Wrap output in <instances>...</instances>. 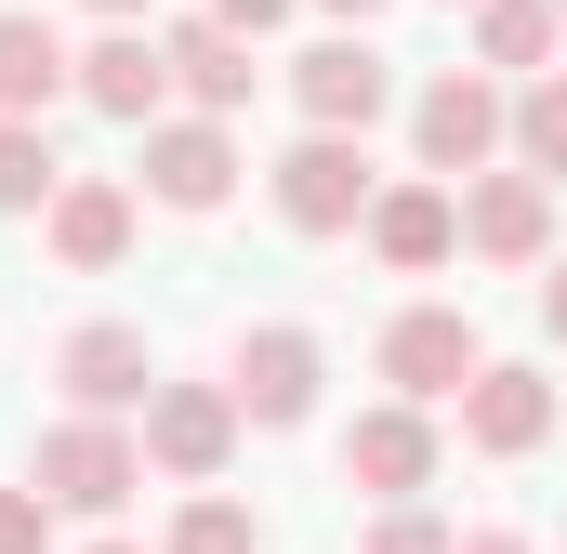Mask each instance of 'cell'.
Instances as JSON below:
<instances>
[{"mask_svg":"<svg viewBox=\"0 0 567 554\" xmlns=\"http://www.w3.org/2000/svg\"><path fill=\"white\" fill-rule=\"evenodd\" d=\"M145 489V449L120 422H53L40 435V502H80V515H120Z\"/></svg>","mask_w":567,"mask_h":554,"instance_id":"6da1fadb","label":"cell"},{"mask_svg":"<svg viewBox=\"0 0 567 554\" xmlns=\"http://www.w3.org/2000/svg\"><path fill=\"white\" fill-rule=\"evenodd\" d=\"M278 212L303 225V238H330V225H357V212H370V158H357L343 133H303V145L278 158Z\"/></svg>","mask_w":567,"mask_h":554,"instance_id":"7a4b0ae2","label":"cell"},{"mask_svg":"<svg viewBox=\"0 0 567 554\" xmlns=\"http://www.w3.org/2000/svg\"><path fill=\"white\" fill-rule=\"evenodd\" d=\"M145 449H158L172 475H212V462L238 449V397H225V383H158V397H145Z\"/></svg>","mask_w":567,"mask_h":554,"instance_id":"3957f363","label":"cell"},{"mask_svg":"<svg viewBox=\"0 0 567 554\" xmlns=\"http://www.w3.org/2000/svg\"><path fill=\"white\" fill-rule=\"evenodd\" d=\"M290 80H303V120H317V133H370V120H383V93H396L370 40H317Z\"/></svg>","mask_w":567,"mask_h":554,"instance_id":"277c9868","label":"cell"},{"mask_svg":"<svg viewBox=\"0 0 567 554\" xmlns=\"http://www.w3.org/2000/svg\"><path fill=\"white\" fill-rule=\"evenodd\" d=\"M66 397L80 410H145L158 397V370H145V330H120V317H93V330H66Z\"/></svg>","mask_w":567,"mask_h":554,"instance_id":"5b68a950","label":"cell"},{"mask_svg":"<svg viewBox=\"0 0 567 554\" xmlns=\"http://www.w3.org/2000/svg\"><path fill=\"white\" fill-rule=\"evenodd\" d=\"M462 238H475L488 265H542V238H555V212H542V172H488V185L462 198Z\"/></svg>","mask_w":567,"mask_h":554,"instance_id":"8992f818","label":"cell"},{"mask_svg":"<svg viewBox=\"0 0 567 554\" xmlns=\"http://www.w3.org/2000/svg\"><path fill=\"white\" fill-rule=\"evenodd\" d=\"M145 185H158L172 212H212V198L238 185V145L212 133V120H172V133H145Z\"/></svg>","mask_w":567,"mask_h":554,"instance_id":"52a82bcc","label":"cell"},{"mask_svg":"<svg viewBox=\"0 0 567 554\" xmlns=\"http://www.w3.org/2000/svg\"><path fill=\"white\" fill-rule=\"evenodd\" d=\"M383 370H396L410 397H462V383H475V330H462L449 304H423V317L383 330Z\"/></svg>","mask_w":567,"mask_h":554,"instance_id":"ba28073f","label":"cell"},{"mask_svg":"<svg viewBox=\"0 0 567 554\" xmlns=\"http://www.w3.org/2000/svg\"><path fill=\"white\" fill-rule=\"evenodd\" d=\"M238 410L251 422H303L317 410V343L303 330H251L238 343Z\"/></svg>","mask_w":567,"mask_h":554,"instance_id":"9c48e42d","label":"cell"},{"mask_svg":"<svg viewBox=\"0 0 567 554\" xmlns=\"http://www.w3.org/2000/svg\"><path fill=\"white\" fill-rule=\"evenodd\" d=\"M462 422H475V449H542L555 435V383L542 370H475L462 383Z\"/></svg>","mask_w":567,"mask_h":554,"instance_id":"30bf717a","label":"cell"},{"mask_svg":"<svg viewBox=\"0 0 567 554\" xmlns=\"http://www.w3.org/2000/svg\"><path fill=\"white\" fill-rule=\"evenodd\" d=\"M502 145V93L488 80H435L423 93V172H475Z\"/></svg>","mask_w":567,"mask_h":554,"instance_id":"8fae6325","label":"cell"},{"mask_svg":"<svg viewBox=\"0 0 567 554\" xmlns=\"http://www.w3.org/2000/svg\"><path fill=\"white\" fill-rule=\"evenodd\" d=\"M343 475H357V489H383V502H410V489L435 475V435H423L410 410H370L357 435H343Z\"/></svg>","mask_w":567,"mask_h":554,"instance_id":"7c38bea8","label":"cell"},{"mask_svg":"<svg viewBox=\"0 0 567 554\" xmlns=\"http://www.w3.org/2000/svg\"><path fill=\"white\" fill-rule=\"evenodd\" d=\"M158 80H172V40H93V66H80V93L106 106V120H158Z\"/></svg>","mask_w":567,"mask_h":554,"instance_id":"4fadbf2b","label":"cell"},{"mask_svg":"<svg viewBox=\"0 0 567 554\" xmlns=\"http://www.w3.org/2000/svg\"><path fill=\"white\" fill-rule=\"evenodd\" d=\"M370 238H383V265H449V238H462V198L396 185V198H370Z\"/></svg>","mask_w":567,"mask_h":554,"instance_id":"5bb4252c","label":"cell"},{"mask_svg":"<svg viewBox=\"0 0 567 554\" xmlns=\"http://www.w3.org/2000/svg\"><path fill=\"white\" fill-rule=\"evenodd\" d=\"M172 66H185V93L225 120V106H251V40L212 13V27H172Z\"/></svg>","mask_w":567,"mask_h":554,"instance_id":"9a60e30c","label":"cell"},{"mask_svg":"<svg viewBox=\"0 0 567 554\" xmlns=\"http://www.w3.org/2000/svg\"><path fill=\"white\" fill-rule=\"evenodd\" d=\"M66 93V40L40 27V13H0V106L27 120V106H53Z\"/></svg>","mask_w":567,"mask_h":554,"instance_id":"2e32d148","label":"cell"},{"mask_svg":"<svg viewBox=\"0 0 567 554\" xmlns=\"http://www.w3.org/2000/svg\"><path fill=\"white\" fill-rule=\"evenodd\" d=\"M120 238H133V198L120 185H66L53 198V252L66 265H120Z\"/></svg>","mask_w":567,"mask_h":554,"instance_id":"e0dca14e","label":"cell"},{"mask_svg":"<svg viewBox=\"0 0 567 554\" xmlns=\"http://www.w3.org/2000/svg\"><path fill=\"white\" fill-rule=\"evenodd\" d=\"M555 0H475V40H488V66H542L555 53Z\"/></svg>","mask_w":567,"mask_h":554,"instance_id":"ac0fdd59","label":"cell"},{"mask_svg":"<svg viewBox=\"0 0 567 554\" xmlns=\"http://www.w3.org/2000/svg\"><path fill=\"white\" fill-rule=\"evenodd\" d=\"M40 198H53V145L27 120H0V212H40Z\"/></svg>","mask_w":567,"mask_h":554,"instance_id":"d6986e66","label":"cell"},{"mask_svg":"<svg viewBox=\"0 0 567 554\" xmlns=\"http://www.w3.org/2000/svg\"><path fill=\"white\" fill-rule=\"evenodd\" d=\"M515 145H528V172H567V80H542L515 106Z\"/></svg>","mask_w":567,"mask_h":554,"instance_id":"ffe728a7","label":"cell"},{"mask_svg":"<svg viewBox=\"0 0 567 554\" xmlns=\"http://www.w3.org/2000/svg\"><path fill=\"white\" fill-rule=\"evenodd\" d=\"M172 554H251V515H238V502H185Z\"/></svg>","mask_w":567,"mask_h":554,"instance_id":"44dd1931","label":"cell"},{"mask_svg":"<svg viewBox=\"0 0 567 554\" xmlns=\"http://www.w3.org/2000/svg\"><path fill=\"white\" fill-rule=\"evenodd\" d=\"M53 542V502L40 489H0V554H40Z\"/></svg>","mask_w":567,"mask_h":554,"instance_id":"7402d4cb","label":"cell"},{"mask_svg":"<svg viewBox=\"0 0 567 554\" xmlns=\"http://www.w3.org/2000/svg\"><path fill=\"white\" fill-rule=\"evenodd\" d=\"M370 554H462V542H449L435 515H383V542H370Z\"/></svg>","mask_w":567,"mask_h":554,"instance_id":"603a6c76","label":"cell"},{"mask_svg":"<svg viewBox=\"0 0 567 554\" xmlns=\"http://www.w3.org/2000/svg\"><path fill=\"white\" fill-rule=\"evenodd\" d=\"M212 13H225L238 40H265V27H278V13H290V0H212Z\"/></svg>","mask_w":567,"mask_h":554,"instance_id":"cb8c5ba5","label":"cell"},{"mask_svg":"<svg viewBox=\"0 0 567 554\" xmlns=\"http://www.w3.org/2000/svg\"><path fill=\"white\" fill-rule=\"evenodd\" d=\"M542 317H555V343H567V265H555V277H542Z\"/></svg>","mask_w":567,"mask_h":554,"instance_id":"d4e9b609","label":"cell"},{"mask_svg":"<svg viewBox=\"0 0 567 554\" xmlns=\"http://www.w3.org/2000/svg\"><path fill=\"white\" fill-rule=\"evenodd\" d=\"M462 554H528V542H515V529H475V542H462Z\"/></svg>","mask_w":567,"mask_h":554,"instance_id":"484cf974","label":"cell"},{"mask_svg":"<svg viewBox=\"0 0 567 554\" xmlns=\"http://www.w3.org/2000/svg\"><path fill=\"white\" fill-rule=\"evenodd\" d=\"M330 13H383V0H330Z\"/></svg>","mask_w":567,"mask_h":554,"instance_id":"4316f807","label":"cell"},{"mask_svg":"<svg viewBox=\"0 0 567 554\" xmlns=\"http://www.w3.org/2000/svg\"><path fill=\"white\" fill-rule=\"evenodd\" d=\"M93 13H133V0H93Z\"/></svg>","mask_w":567,"mask_h":554,"instance_id":"83f0119b","label":"cell"},{"mask_svg":"<svg viewBox=\"0 0 567 554\" xmlns=\"http://www.w3.org/2000/svg\"><path fill=\"white\" fill-rule=\"evenodd\" d=\"M106 554H133V542H106Z\"/></svg>","mask_w":567,"mask_h":554,"instance_id":"f1b7e54d","label":"cell"},{"mask_svg":"<svg viewBox=\"0 0 567 554\" xmlns=\"http://www.w3.org/2000/svg\"><path fill=\"white\" fill-rule=\"evenodd\" d=\"M555 13H567V0H555Z\"/></svg>","mask_w":567,"mask_h":554,"instance_id":"f546056e","label":"cell"}]
</instances>
